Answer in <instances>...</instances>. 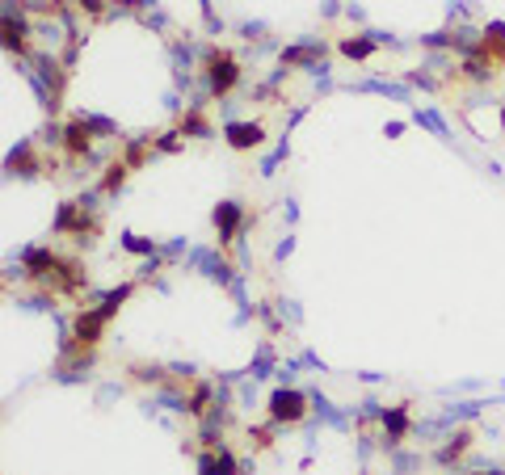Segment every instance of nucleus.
I'll return each mask as SVG.
<instances>
[{"instance_id": "f257e3e1", "label": "nucleus", "mask_w": 505, "mask_h": 475, "mask_svg": "<svg viewBox=\"0 0 505 475\" xmlns=\"http://www.w3.org/2000/svg\"><path fill=\"white\" fill-rule=\"evenodd\" d=\"M207 80H211V93H228L236 80H240V68H236V59L228 55V51H211L207 55Z\"/></svg>"}, {"instance_id": "f03ea898", "label": "nucleus", "mask_w": 505, "mask_h": 475, "mask_svg": "<svg viewBox=\"0 0 505 475\" xmlns=\"http://www.w3.org/2000/svg\"><path fill=\"white\" fill-rule=\"evenodd\" d=\"M303 412H308V408H303V396L299 391H278L274 400H270V416L282 425H295V421H303Z\"/></svg>"}, {"instance_id": "7ed1b4c3", "label": "nucleus", "mask_w": 505, "mask_h": 475, "mask_svg": "<svg viewBox=\"0 0 505 475\" xmlns=\"http://www.w3.org/2000/svg\"><path fill=\"white\" fill-rule=\"evenodd\" d=\"M232 148H257L261 143V127H228Z\"/></svg>"}, {"instance_id": "20e7f679", "label": "nucleus", "mask_w": 505, "mask_h": 475, "mask_svg": "<svg viewBox=\"0 0 505 475\" xmlns=\"http://www.w3.org/2000/svg\"><path fill=\"white\" fill-rule=\"evenodd\" d=\"M345 55H371V42H345Z\"/></svg>"}]
</instances>
